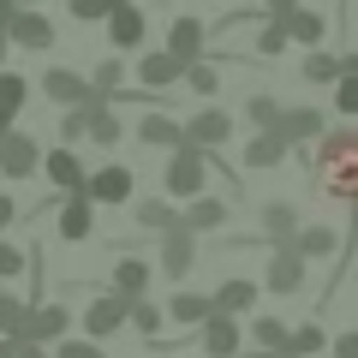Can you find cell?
<instances>
[{
  "instance_id": "obj_15",
  "label": "cell",
  "mask_w": 358,
  "mask_h": 358,
  "mask_svg": "<svg viewBox=\"0 0 358 358\" xmlns=\"http://www.w3.org/2000/svg\"><path fill=\"white\" fill-rule=\"evenodd\" d=\"M102 24H108V36H114L120 54H126V48H143V36H150V24H143V13L131 6V0H114Z\"/></svg>"
},
{
  "instance_id": "obj_46",
  "label": "cell",
  "mask_w": 358,
  "mask_h": 358,
  "mask_svg": "<svg viewBox=\"0 0 358 358\" xmlns=\"http://www.w3.org/2000/svg\"><path fill=\"white\" fill-rule=\"evenodd\" d=\"M13 221H18V203H13V197H6V192H0V233L13 227Z\"/></svg>"
},
{
  "instance_id": "obj_3",
  "label": "cell",
  "mask_w": 358,
  "mask_h": 358,
  "mask_svg": "<svg viewBox=\"0 0 358 358\" xmlns=\"http://www.w3.org/2000/svg\"><path fill=\"white\" fill-rule=\"evenodd\" d=\"M0 30H6V42H13V48H30V54H42V48H54V42H60V30H54L36 6H24V0H18L13 13H0Z\"/></svg>"
},
{
  "instance_id": "obj_44",
  "label": "cell",
  "mask_w": 358,
  "mask_h": 358,
  "mask_svg": "<svg viewBox=\"0 0 358 358\" xmlns=\"http://www.w3.org/2000/svg\"><path fill=\"white\" fill-rule=\"evenodd\" d=\"M13 275H24V251L0 239V281H13Z\"/></svg>"
},
{
  "instance_id": "obj_35",
  "label": "cell",
  "mask_w": 358,
  "mask_h": 358,
  "mask_svg": "<svg viewBox=\"0 0 358 358\" xmlns=\"http://www.w3.org/2000/svg\"><path fill=\"white\" fill-rule=\"evenodd\" d=\"M251 346L287 352V322H281V317H251Z\"/></svg>"
},
{
  "instance_id": "obj_33",
  "label": "cell",
  "mask_w": 358,
  "mask_h": 358,
  "mask_svg": "<svg viewBox=\"0 0 358 358\" xmlns=\"http://www.w3.org/2000/svg\"><path fill=\"white\" fill-rule=\"evenodd\" d=\"M126 322H131V329H138V334H150V341H155V334L167 329L162 305H150V299H131V305H126Z\"/></svg>"
},
{
  "instance_id": "obj_14",
  "label": "cell",
  "mask_w": 358,
  "mask_h": 358,
  "mask_svg": "<svg viewBox=\"0 0 358 358\" xmlns=\"http://www.w3.org/2000/svg\"><path fill=\"white\" fill-rule=\"evenodd\" d=\"M275 131L287 138V150H293V143H317L322 131H329V114H322V108H281V114H275Z\"/></svg>"
},
{
  "instance_id": "obj_30",
  "label": "cell",
  "mask_w": 358,
  "mask_h": 358,
  "mask_svg": "<svg viewBox=\"0 0 358 358\" xmlns=\"http://www.w3.org/2000/svg\"><path fill=\"white\" fill-rule=\"evenodd\" d=\"M138 138L150 143V150H173V143H179V120H173V114H155V108H150V114L138 120Z\"/></svg>"
},
{
  "instance_id": "obj_21",
  "label": "cell",
  "mask_w": 358,
  "mask_h": 358,
  "mask_svg": "<svg viewBox=\"0 0 358 358\" xmlns=\"http://www.w3.org/2000/svg\"><path fill=\"white\" fill-rule=\"evenodd\" d=\"M257 299H263L257 281H221L215 293H209V310H221V317H251Z\"/></svg>"
},
{
  "instance_id": "obj_1",
  "label": "cell",
  "mask_w": 358,
  "mask_h": 358,
  "mask_svg": "<svg viewBox=\"0 0 358 358\" xmlns=\"http://www.w3.org/2000/svg\"><path fill=\"white\" fill-rule=\"evenodd\" d=\"M293 150H299V162L317 173L322 197H334V203H352L358 197V131L352 126H334V131H322L317 143H293Z\"/></svg>"
},
{
  "instance_id": "obj_29",
  "label": "cell",
  "mask_w": 358,
  "mask_h": 358,
  "mask_svg": "<svg viewBox=\"0 0 358 358\" xmlns=\"http://www.w3.org/2000/svg\"><path fill=\"white\" fill-rule=\"evenodd\" d=\"M162 317H167V322H179V329H197V322L209 317V293H173Z\"/></svg>"
},
{
  "instance_id": "obj_52",
  "label": "cell",
  "mask_w": 358,
  "mask_h": 358,
  "mask_svg": "<svg viewBox=\"0 0 358 358\" xmlns=\"http://www.w3.org/2000/svg\"><path fill=\"white\" fill-rule=\"evenodd\" d=\"M13 6H18V0H0V13H13Z\"/></svg>"
},
{
  "instance_id": "obj_48",
  "label": "cell",
  "mask_w": 358,
  "mask_h": 358,
  "mask_svg": "<svg viewBox=\"0 0 358 358\" xmlns=\"http://www.w3.org/2000/svg\"><path fill=\"white\" fill-rule=\"evenodd\" d=\"M13 358H48V346H36V341H18V352Z\"/></svg>"
},
{
  "instance_id": "obj_42",
  "label": "cell",
  "mask_w": 358,
  "mask_h": 358,
  "mask_svg": "<svg viewBox=\"0 0 358 358\" xmlns=\"http://www.w3.org/2000/svg\"><path fill=\"white\" fill-rule=\"evenodd\" d=\"M78 138H84V108H66V114H60V143L78 150Z\"/></svg>"
},
{
  "instance_id": "obj_26",
  "label": "cell",
  "mask_w": 358,
  "mask_h": 358,
  "mask_svg": "<svg viewBox=\"0 0 358 358\" xmlns=\"http://www.w3.org/2000/svg\"><path fill=\"white\" fill-rule=\"evenodd\" d=\"M334 114L341 120L358 114V54H341V72H334Z\"/></svg>"
},
{
  "instance_id": "obj_45",
  "label": "cell",
  "mask_w": 358,
  "mask_h": 358,
  "mask_svg": "<svg viewBox=\"0 0 358 358\" xmlns=\"http://www.w3.org/2000/svg\"><path fill=\"white\" fill-rule=\"evenodd\" d=\"M334 358H358V334H334Z\"/></svg>"
},
{
  "instance_id": "obj_23",
  "label": "cell",
  "mask_w": 358,
  "mask_h": 358,
  "mask_svg": "<svg viewBox=\"0 0 358 358\" xmlns=\"http://www.w3.org/2000/svg\"><path fill=\"white\" fill-rule=\"evenodd\" d=\"M293 251L305 257V263H317V257H334V251H341V233H334V227H317V221H299Z\"/></svg>"
},
{
  "instance_id": "obj_22",
  "label": "cell",
  "mask_w": 358,
  "mask_h": 358,
  "mask_svg": "<svg viewBox=\"0 0 358 358\" xmlns=\"http://www.w3.org/2000/svg\"><path fill=\"white\" fill-rule=\"evenodd\" d=\"M150 275H155V268L143 263V257H120V263H114V287H108V293H120L131 305V299L150 293Z\"/></svg>"
},
{
  "instance_id": "obj_7",
  "label": "cell",
  "mask_w": 358,
  "mask_h": 358,
  "mask_svg": "<svg viewBox=\"0 0 358 358\" xmlns=\"http://www.w3.org/2000/svg\"><path fill=\"white\" fill-rule=\"evenodd\" d=\"M155 239H162V275H167V281H185L192 263H197V233L185 227V221H173V227L155 233Z\"/></svg>"
},
{
  "instance_id": "obj_11",
  "label": "cell",
  "mask_w": 358,
  "mask_h": 358,
  "mask_svg": "<svg viewBox=\"0 0 358 358\" xmlns=\"http://www.w3.org/2000/svg\"><path fill=\"white\" fill-rule=\"evenodd\" d=\"M54 233H60L66 245H84L90 233H96V203H90L84 192H60V221H54Z\"/></svg>"
},
{
  "instance_id": "obj_10",
  "label": "cell",
  "mask_w": 358,
  "mask_h": 358,
  "mask_svg": "<svg viewBox=\"0 0 358 358\" xmlns=\"http://www.w3.org/2000/svg\"><path fill=\"white\" fill-rule=\"evenodd\" d=\"M179 138L197 143V150H221V143L233 138V114H227V108H197V114L179 126Z\"/></svg>"
},
{
  "instance_id": "obj_28",
  "label": "cell",
  "mask_w": 358,
  "mask_h": 358,
  "mask_svg": "<svg viewBox=\"0 0 358 358\" xmlns=\"http://www.w3.org/2000/svg\"><path fill=\"white\" fill-rule=\"evenodd\" d=\"M185 203H192V209H185L179 221H185L192 233H215L221 221H227V203H221V197H203V192H197V197H185Z\"/></svg>"
},
{
  "instance_id": "obj_27",
  "label": "cell",
  "mask_w": 358,
  "mask_h": 358,
  "mask_svg": "<svg viewBox=\"0 0 358 358\" xmlns=\"http://www.w3.org/2000/svg\"><path fill=\"white\" fill-rule=\"evenodd\" d=\"M120 114H114V102H90L84 108V138H96V143H108V150H114L120 143Z\"/></svg>"
},
{
  "instance_id": "obj_36",
  "label": "cell",
  "mask_w": 358,
  "mask_h": 358,
  "mask_svg": "<svg viewBox=\"0 0 358 358\" xmlns=\"http://www.w3.org/2000/svg\"><path fill=\"white\" fill-rule=\"evenodd\" d=\"M334 72H341V54H322V48H310L299 66V78H310V84H334Z\"/></svg>"
},
{
  "instance_id": "obj_25",
  "label": "cell",
  "mask_w": 358,
  "mask_h": 358,
  "mask_svg": "<svg viewBox=\"0 0 358 358\" xmlns=\"http://www.w3.org/2000/svg\"><path fill=\"white\" fill-rule=\"evenodd\" d=\"M24 102H30V84H24L18 72H6V66H0V131H6V126H18Z\"/></svg>"
},
{
  "instance_id": "obj_51",
  "label": "cell",
  "mask_w": 358,
  "mask_h": 358,
  "mask_svg": "<svg viewBox=\"0 0 358 358\" xmlns=\"http://www.w3.org/2000/svg\"><path fill=\"white\" fill-rule=\"evenodd\" d=\"M6 48H13V42H6V30H0V66H6Z\"/></svg>"
},
{
  "instance_id": "obj_34",
  "label": "cell",
  "mask_w": 358,
  "mask_h": 358,
  "mask_svg": "<svg viewBox=\"0 0 358 358\" xmlns=\"http://www.w3.org/2000/svg\"><path fill=\"white\" fill-rule=\"evenodd\" d=\"M120 78H126V60H120V54H108V60L96 66V72H90V90H96V96H102V102H114V90H120Z\"/></svg>"
},
{
  "instance_id": "obj_37",
  "label": "cell",
  "mask_w": 358,
  "mask_h": 358,
  "mask_svg": "<svg viewBox=\"0 0 358 358\" xmlns=\"http://www.w3.org/2000/svg\"><path fill=\"white\" fill-rule=\"evenodd\" d=\"M179 84H192L197 96H215L221 72H215V60H192V66H185V72H179Z\"/></svg>"
},
{
  "instance_id": "obj_9",
  "label": "cell",
  "mask_w": 358,
  "mask_h": 358,
  "mask_svg": "<svg viewBox=\"0 0 358 358\" xmlns=\"http://www.w3.org/2000/svg\"><path fill=\"white\" fill-rule=\"evenodd\" d=\"M60 334H72V310L66 305H30L24 310V329H18V341H36V346H54Z\"/></svg>"
},
{
  "instance_id": "obj_17",
  "label": "cell",
  "mask_w": 358,
  "mask_h": 358,
  "mask_svg": "<svg viewBox=\"0 0 358 358\" xmlns=\"http://www.w3.org/2000/svg\"><path fill=\"white\" fill-rule=\"evenodd\" d=\"M203 42H209V24H203V18H173V24H167V54H173L179 66L203 60Z\"/></svg>"
},
{
  "instance_id": "obj_31",
  "label": "cell",
  "mask_w": 358,
  "mask_h": 358,
  "mask_svg": "<svg viewBox=\"0 0 358 358\" xmlns=\"http://www.w3.org/2000/svg\"><path fill=\"white\" fill-rule=\"evenodd\" d=\"M322 346H329V334H322V322L310 317V322H299V329H287V352H299V358H317Z\"/></svg>"
},
{
  "instance_id": "obj_47",
  "label": "cell",
  "mask_w": 358,
  "mask_h": 358,
  "mask_svg": "<svg viewBox=\"0 0 358 358\" xmlns=\"http://www.w3.org/2000/svg\"><path fill=\"white\" fill-rule=\"evenodd\" d=\"M287 6H299V0H263V6H257V13H263V18H281Z\"/></svg>"
},
{
  "instance_id": "obj_32",
  "label": "cell",
  "mask_w": 358,
  "mask_h": 358,
  "mask_svg": "<svg viewBox=\"0 0 358 358\" xmlns=\"http://www.w3.org/2000/svg\"><path fill=\"white\" fill-rule=\"evenodd\" d=\"M173 221H179V209L167 203V197H143V203H138V227L143 233H167Z\"/></svg>"
},
{
  "instance_id": "obj_50",
  "label": "cell",
  "mask_w": 358,
  "mask_h": 358,
  "mask_svg": "<svg viewBox=\"0 0 358 358\" xmlns=\"http://www.w3.org/2000/svg\"><path fill=\"white\" fill-rule=\"evenodd\" d=\"M18 352V341H0V358H13Z\"/></svg>"
},
{
  "instance_id": "obj_40",
  "label": "cell",
  "mask_w": 358,
  "mask_h": 358,
  "mask_svg": "<svg viewBox=\"0 0 358 358\" xmlns=\"http://www.w3.org/2000/svg\"><path fill=\"white\" fill-rule=\"evenodd\" d=\"M275 114H281V102H275V96H263V90H257L251 102H245V120H251L257 131H263V126H275Z\"/></svg>"
},
{
  "instance_id": "obj_12",
  "label": "cell",
  "mask_w": 358,
  "mask_h": 358,
  "mask_svg": "<svg viewBox=\"0 0 358 358\" xmlns=\"http://www.w3.org/2000/svg\"><path fill=\"white\" fill-rule=\"evenodd\" d=\"M126 329V299L120 293H96L84 310V341H108V334Z\"/></svg>"
},
{
  "instance_id": "obj_19",
  "label": "cell",
  "mask_w": 358,
  "mask_h": 358,
  "mask_svg": "<svg viewBox=\"0 0 358 358\" xmlns=\"http://www.w3.org/2000/svg\"><path fill=\"white\" fill-rule=\"evenodd\" d=\"M257 221H263V239L268 245H293V233H299V221H305V215H299L287 197H268V203L257 209Z\"/></svg>"
},
{
  "instance_id": "obj_38",
  "label": "cell",
  "mask_w": 358,
  "mask_h": 358,
  "mask_svg": "<svg viewBox=\"0 0 358 358\" xmlns=\"http://www.w3.org/2000/svg\"><path fill=\"white\" fill-rule=\"evenodd\" d=\"M24 299L18 293H0V334H6V341H18V329H24Z\"/></svg>"
},
{
  "instance_id": "obj_39",
  "label": "cell",
  "mask_w": 358,
  "mask_h": 358,
  "mask_svg": "<svg viewBox=\"0 0 358 358\" xmlns=\"http://www.w3.org/2000/svg\"><path fill=\"white\" fill-rule=\"evenodd\" d=\"M48 358H108V352L96 341H72V334H60V341L48 346Z\"/></svg>"
},
{
  "instance_id": "obj_2",
  "label": "cell",
  "mask_w": 358,
  "mask_h": 358,
  "mask_svg": "<svg viewBox=\"0 0 358 358\" xmlns=\"http://www.w3.org/2000/svg\"><path fill=\"white\" fill-rule=\"evenodd\" d=\"M203 179H209V150H197V143L179 138L173 150H167V173H162L167 197H197V192H203Z\"/></svg>"
},
{
  "instance_id": "obj_6",
  "label": "cell",
  "mask_w": 358,
  "mask_h": 358,
  "mask_svg": "<svg viewBox=\"0 0 358 358\" xmlns=\"http://www.w3.org/2000/svg\"><path fill=\"white\" fill-rule=\"evenodd\" d=\"M305 281H310V263L293 251V245H275L263 287H268V293H281V299H293V293H305Z\"/></svg>"
},
{
  "instance_id": "obj_53",
  "label": "cell",
  "mask_w": 358,
  "mask_h": 358,
  "mask_svg": "<svg viewBox=\"0 0 358 358\" xmlns=\"http://www.w3.org/2000/svg\"><path fill=\"white\" fill-rule=\"evenodd\" d=\"M281 358H299V352H281Z\"/></svg>"
},
{
  "instance_id": "obj_8",
  "label": "cell",
  "mask_w": 358,
  "mask_h": 358,
  "mask_svg": "<svg viewBox=\"0 0 358 358\" xmlns=\"http://www.w3.org/2000/svg\"><path fill=\"white\" fill-rule=\"evenodd\" d=\"M42 96H48V102H60V108H90V102H102V96L90 90V78L72 72V66H48V72H42Z\"/></svg>"
},
{
  "instance_id": "obj_41",
  "label": "cell",
  "mask_w": 358,
  "mask_h": 358,
  "mask_svg": "<svg viewBox=\"0 0 358 358\" xmlns=\"http://www.w3.org/2000/svg\"><path fill=\"white\" fill-rule=\"evenodd\" d=\"M287 48V36H281V24H275V18H263V30H257V54H263V60H275V54Z\"/></svg>"
},
{
  "instance_id": "obj_43",
  "label": "cell",
  "mask_w": 358,
  "mask_h": 358,
  "mask_svg": "<svg viewBox=\"0 0 358 358\" xmlns=\"http://www.w3.org/2000/svg\"><path fill=\"white\" fill-rule=\"evenodd\" d=\"M66 6H72V18H84V24H102L114 0H66Z\"/></svg>"
},
{
  "instance_id": "obj_13",
  "label": "cell",
  "mask_w": 358,
  "mask_h": 358,
  "mask_svg": "<svg viewBox=\"0 0 358 358\" xmlns=\"http://www.w3.org/2000/svg\"><path fill=\"white\" fill-rule=\"evenodd\" d=\"M36 173L48 179L54 192H84V162H78V150H42V162H36Z\"/></svg>"
},
{
  "instance_id": "obj_20",
  "label": "cell",
  "mask_w": 358,
  "mask_h": 358,
  "mask_svg": "<svg viewBox=\"0 0 358 358\" xmlns=\"http://www.w3.org/2000/svg\"><path fill=\"white\" fill-rule=\"evenodd\" d=\"M275 24H281V36H287V42H305V48H322V36H329L322 13H310V6H287Z\"/></svg>"
},
{
  "instance_id": "obj_18",
  "label": "cell",
  "mask_w": 358,
  "mask_h": 358,
  "mask_svg": "<svg viewBox=\"0 0 358 358\" xmlns=\"http://www.w3.org/2000/svg\"><path fill=\"white\" fill-rule=\"evenodd\" d=\"M287 155H293V150H287V138L275 126H263L251 143H245V173H268V167H281Z\"/></svg>"
},
{
  "instance_id": "obj_4",
  "label": "cell",
  "mask_w": 358,
  "mask_h": 358,
  "mask_svg": "<svg viewBox=\"0 0 358 358\" xmlns=\"http://www.w3.org/2000/svg\"><path fill=\"white\" fill-rule=\"evenodd\" d=\"M84 197L90 203H131V167L126 162H102V167H84Z\"/></svg>"
},
{
  "instance_id": "obj_49",
  "label": "cell",
  "mask_w": 358,
  "mask_h": 358,
  "mask_svg": "<svg viewBox=\"0 0 358 358\" xmlns=\"http://www.w3.org/2000/svg\"><path fill=\"white\" fill-rule=\"evenodd\" d=\"M233 358H281V352H268V346H251V352H233Z\"/></svg>"
},
{
  "instance_id": "obj_5",
  "label": "cell",
  "mask_w": 358,
  "mask_h": 358,
  "mask_svg": "<svg viewBox=\"0 0 358 358\" xmlns=\"http://www.w3.org/2000/svg\"><path fill=\"white\" fill-rule=\"evenodd\" d=\"M36 162H42V143L30 131H18V126L0 131V179H30Z\"/></svg>"
},
{
  "instance_id": "obj_24",
  "label": "cell",
  "mask_w": 358,
  "mask_h": 358,
  "mask_svg": "<svg viewBox=\"0 0 358 358\" xmlns=\"http://www.w3.org/2000/svg\"><path fill=\"white\" fill-rule=\"evenodd\" d=\"M179 72H185V66H179L167 48H155V54H143V60H138L143 90H173V84H179Z\"/></svg>"
},
{
  "instance_id": "obj_16",
  "label": "cell",
  "mask_w": 358,
  "mask_h": 358,
  "mask_svg": "<svg viewBox=\"0 0 358 358\" xmlns=\"http://www.w3.org/2000/svg\"><path fill=\"white\" fill-rule=\"evenodd\" d=\"M197 346H203L209 358H233V352H239V317H221V310H209V317L197 322Z\"/></svg>"
}]
</instances>
